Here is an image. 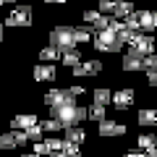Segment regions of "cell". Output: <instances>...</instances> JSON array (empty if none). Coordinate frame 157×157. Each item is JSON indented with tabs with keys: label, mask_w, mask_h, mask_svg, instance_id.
I'll return each instance as SVG.
<instances>
[{
	"label": "cell",
	"mask_w": 157,
	"mask_h": 157,
	"mask_svg": "<svg viewBox=\"0 0 157 157\" xmlns=\"http://www.w3.org/2000/svg\"><path fill=\"white\" fill-rule=\"evenodd\" d=\"M147 157H157V147H152V149H144Z\"/></svg>",
	"instance_id": "836d02e7"
},
{
	"label": "cell",
	"mask_w": 157,
	"mask_h": 157,
	"mask_svg": "<svg viewBox=\"0 0 157 157\" xmlns=\"http://www.w3.org/2000/svg\"><path fill=\"white\" fill-rule=\"evenodd\" d=\"M39 60H42V63H55V60H60V50L52 47V45L42 47V50H39Z\"/></svg>",
	"instance_id": "ac0fdd59"
},
{
	"label": "cell",
	"mask_w": 157,
	"mask_h": 157,
	"mask_svg": "<svg viewBox=\"0 0 157 157\" xmlns=\"http://www.w3.org/2000/svg\"><path fill=\"white\" fill-rule=\"evenodd\" d=\"M92 45L97 47V52H118L121 47H123V42H118V34H115V32L102 29V32H94Z\"/></svg>",
	"instance_id": "3957f363"
},
{
	"label": "cell",
	"mask_w": 157,
	"mask_h": 157,
	"mask_svg": "<svg viewBox=\"0 0 157 157\" xmlns=\"http://www.w3.org/2000/svg\"><path fill=\"white\" fill-rule=\"evenodd\" d=\"M63 131H66V141H71V144H78V147H81V144H84V139H86V131L84 128H81V126H68V128H63Z\"/></svg>",
	"instance_id": "9a60e30c"
},
{
	"label": "cell",
	"mask_w": 157,
	"mask_h": 157,
	"mask_svg": "<svg viewBox=\"0 0 157 157\" xmlns=\"http://www.w3.org/2000/svg\"><path fill=\"white\" fill-rule=\"evenodd\" d=\"M157 147V136L155 134H141L139 136V149H152Z\"/></svg>",
	"instance_id": "d4e9b609"
},
{
	"label": "cell",
	"mask_w": 157,
	"mask_h": 157,
	"mask_svg": "<svg viewBox=\"0 0 157 157\" xmlns=\"http://www.w3.org/2000/svg\"><path fill=\"white\" fill-rule=\"evenodd\" d=\"M73 76H94V73L102 71V63L100 60H86V63H76V66L71 68Z\"/></svg>",
	"instance_id": "8fae6325"
},
{
	"label": "cell",
	"mask_w": 157,
	"mask_h": 157,
	"mask_svg": "<svg viewBox=\"0 0 157 157\" xmlns=\"http://www.w3.org/2000/svg\"><path fill=\"white\" fill-rule=\"evenodd\" d=\"M60 60L66 63V66H76V63H81V52H78V47H73V50H66V52H60Z\"/></svg>",
	"instance_id": "44dd1931"
},
{
	"label": "cell",
	"mask_w": 157,
	"mask_h": 157,
	"mask_svg": "<svg viewBox=\"0 0 157 157\" xmlns=\"http://www.w3.org/2000/svg\"><path fill=\"white\" fill-rule=\"evenodd\" d=\"M128 45L134 47L136 52H144V55H152V52H155V39H152L149 34H141V32H134V34H131Z\"/></svg>",
	"instance_id": "5b68a950"
},
{
	"label": "cell",
	"mask_w": 157,
	"mask_h": 157,
	"mask_svg": "<svg viewBox=\"0 0 157 157\" xmlns=\"http://www.w3.org/2000/svg\"><path fill=\"white\" fill-rule=\"evenodd\" d=\"M0 42H3V24H0Z\"/></svg>",
	"instance_id": "74e56055"
},
{
	"label": "cell",
	"mask_w": 157,
	"mask_h": 157,
	"mask_svg": "<svg viewBox=\"0 0 157 157\" xmlns=\"http://www.w3.org/2000/svg\"><path fill=\"white\" fill-rule=\"evenodd\" d=\"M139 126H157V110H152V107L139 110Z\"/></svg>",
	"instance_id": "d6986e66"
},
{
	"label": "cell",
	"mask_w": 157,
	"mask_h": 157,
	"mask_svg": "<svg viewBox=\"0 0 157 157\" xmlns=\"http://www.w3.org/2000/svg\"><path fill=\"white\" fill-rule=\"evenodd\" d=\"M147 78L152 86H157V52L147 55Z\"/></svg>",
	"instance_id": "e0dca14e"
},
{
	"label": "cell",
	"mask_w": 157,
	"mask_h": 157,
	"mask_svg": "<svg viewBox=\"0 0 157 157\" xmlns=\"http://www.w3.org/2000/svg\"><path fill=\"white\" fill-rule=\"evenodd\" d=\"M84 21L92 26V32H102V29L110 26L113 18L107 13H100V11H84Z\"/></svg>",
	"instance_id": "52a82bcc"
},
{
	"label": "cell",
	"mask_w": 157,
	"mask_h": 157,
	"mask_svg": "<svg viewBox=\"0 0 157 157\" xmlns=\"http://www.w3.org/2000/svg\"><path fill=\"white\" fill-rule=\"evenodd\" d=\"M128 13H134V3H131V0H115L113 16H115V18H126Z\"/></svg>",
	"instance_id": "2e32d148"
},
{
	"label": "cell",
	"mask_w": 157,
	"mask_h": 157,
	"mask_svg": "<svg viewBox=\"0 0 157 157\" xmlns=\"http://www.w3.org/2000/svg\"><path fill=\"white\" fill-rule=\"evenodd\" d=\"M113 107L115 110H128L131 105H134V89H118L113 92Z\"/></svg>",
	"instance_id": "30bf717a"
},
{
	"label": "cell",
	"mask_w": 157,
	"mask_h": 157,
	"mask_svg": "<svg viewBox=\"0 0 157 157\" xmlns=\"http://www.w3.org/2000/svg\"><path fill=\"white\" fill-rule=\"evenodd\" d=\"M92 97H94V105H102V107H105V105H110L113 92L107 89V86H100V89H94V94H92Z\"/></svg>",
	"instance_id": "ffe728a7"
},
{
	"label": "cell",
	"mask_w": 157,
	"mask_h": 157,
	"mask_svg": "<svg viewBox=\"0 0 157 157\" xmlns=\"http://www.w3.org/2000/svg\"><path fill=\"white\" fill-rule=\"evenodd\" d=\"M34 123H39V121H37V115H29V113H21V115H13V121H11L13 131H26L29 126H34Z\"/></svg>",
	"instance_id": "5bb4252c"
},
{
	"label": "cell",
	"mask_w": 157,
	"mask_h": 157,
	"mask_svg": "<svg viewBox=\"0 0 157 157\" xmlns=\"http://www.w3.org/2000/svg\"><path fill=\"white\" fill-rule=\"evenodd\" d=\"M26 136H29V141H42V126H39V123L29 126V128H26Z\"/></svg>",
	"instance_id": "f1b7e54d"
},
{
	"label": "cell",
	"mask_w": 157,
	"mask_h": 157,
	"mask_svg": "<svg viewBox=\"0 0 157 157\" xmlns=\"http://www.w3.org/2000/svg\"><path fill=\"white\" fill-rule=\"evenodd\" d=\"M68 92H71L73 97H81V94H84V86H81V84H73V86H68Z\"/></svg>",
	"instance_id": "1f68e13d"
},
{
	"label": "cell",
	"mask_w": 157,
	"mask_h": 157,
	"mask_svg": "<svg viewBox=\"0 0 157 157\" xmlns=\"http://www.w3.org/2000/svg\"><path fill=\"white\" fill-rule=\"evenodd\" d=\"M97 134H100V136H121V134H126V126L118 123V121H107V118H102L100 123H97Z\"/></svg>",
	"instance_id": "9c48e42d"
},
{
	"label": "cell",
	"mask_w": 157,
	"mask_h": 157,
	"mask_svg": "<svg viewBox=\"0 0 157 157\" xmlns=\"http://www.w3.org/2000/svg\"><path fill=\"white\" fill-rule=\"evenodd\" d=\"M47 157H68V155H66V152H63V149H58V152H50V155H47Z\"/></svg>",
	"instance_id": "e575fe53"
},
{
	"label": "cell",
	"mask_w": 157,
	"mask_h": 157,
	"mask_svg": "<svg viewBox=\"0 0 157 157\" xmlns=\"http://www.w3.org/2000/svg\"><path fill=\"white\" fill-rule=\"evenodd\" d=\"M34 152H37V155H47V149H45L42 141H34Z\"/></svg>",
	"instance_id": "d6a6232c"
},
{
	"label": "cell",
	"mask_w": 157,
	"mask_h": 157,
	"mask_svg": "<svg viewBox=\"0 0 157 157\" xmlns=\"http://www.w3.org/2000/svg\"><path fill=\"white\" fill-rule=\"evenodd\" d=\"M32 73H34V81H52L55 78V66L52 63H37Z\"/></svg>",
	"instance_id": "7c38bea8"
},
{
	"label": "cell",
	"mask_w": 157,
	"mask_h": 157,
	"mask_svg": "<svg viewBox=\"0 0 157 157\" xmlns=\"http://www.w3.org/2000/svg\"><path fill=\"white\" fill-rule=\"evenodd\" d=\"M21 157H42V155H37V152H29V155H21Z\"/></svg>",
	"instance_id": "8d00e7d4"
},
{
	"label": "cell",
	"mask_w": 157,
	"mask_h": 157,
	"mask_svg": "<svg viewBox=\"0 0 157 157\" xmlns=\"http://www.w3.org/2000/svg\"><path fill=\"white\" fill-rule=\"evenodd\" d=\"M8 26H32V6L26 3H18L11 8V16L6 18Z\"/></svg>",
	"instance_id": "277c9868"
},
{
	"label": "cell",
	"mask_w": 157,
	"mask_h": 157,
	"mask_svg": "<svg viewBox=\"0 0 157 157\" xmlns=\"http://www.w3.org/2000/svg\"><path fill=\"white\" fill-rule=\"evenodd\" d=\"M42 131H47V134H58V131H63L66 126L60 123V121H55V118H47V121H42Z\"/></svg>",
	"instance_id": "7402d4cb"
},
{
	"label": "cell",
	"mask_w": 157,
	"mask_h": 157,
	"mask_svg": "<svg viewBox=\"0 0 157 157\" xmlns=\"http://www.w3.org/2000/svg\"><path fill=\"white\" fill-rule=\"evenodd\" d=\"M3 3H13V0H3Z\"/></svg>",
	"instance_id": "f35d334b"
},
{
	"label": "cell",
	"mask_w": 157,
	"mask_h": 157,
	"mask_svg": "<svg viewBox=\"0 0 157 157\" xmlns=\"http://www.w3.org/2000/svg\"><path fill=\"white\" fill-rule=\"evenodd\" d=\"M123 68L126 71H147V55L144 52H136L134 47H131L123 55Z\"/></svg>",
	"instance_id": "8992f818"
},
{
	"label": "cell",
	"mask_w": 157,
	"mask_h": 157,
	"mask_svg": "<svg viewBox=\"0 0 157 157\" xmlns=\"http://www.w3.org/2000/svg\"><path fill=\"white\" fill-rule=\"evenodd\" d=\"M0 6H3V0H0Z\"/></svg>",
	"instance_id": "60d3db41"
},
{
	"label": "cell",
	"mask_w": 157,
	"mask_h": 157,
	"mask_svg": "<svg viewBox=\"0 0 157 157\" xmlns=\"http://www.w3.org/2000/svg\"><path fill=\"white\" fill-rule=\"evenodd\" d=\"M73 37H76V45L78 42H89L92 39V26H73Z\"/></svg>",
	"instance_id": "603a6c76"
},
{
	"label": "cell",
	"mask_w": 157,
	"mask_h": 157,
	"mask_svg": "<svg viewBox=\"0 0 157 157\" xmlns=\"http://www.w3.org/2000/svg\"><path fill=\"white\" fill-rule=\"evenodd\" d=\"M47 3H52V6H63L66 0H47Z\"/></svg>",
	"instance_id": "d590c367"
},
{
	"label": "cell",
	"mask_w": 157,
	"mask_h": 157,
	"mask_svg": "<svg viewBox=\"0 0 157 157\" xmlns=\"http://www.w3.org/2000/svg\"><path fill=\"white\" fill-rule=\"evenodd\" d=\"M50 113H52V118L55 121H60L63 126H76V123H81L86 118V107H81V105H76V100L73 102H68V105H58V107H50Z\"/></svg>",
	"instance_id": "6da1fadb"
},
{
	"label": "cell",
	"mask_w": 157,
	"mask_h": 157,
	"mask_svg": "<svg viewBox=\"0 0 157 157\" xmlns=\"http://www.w3.org/2000/svg\"><path fill=\"white\" fill-rule=\"evenodd\" d=\"M42 144H45L47 155H50V152H58V149H63V144H66V141H63V139H55V136H52V139H45Z\"/></svg>",
	"instance_id": "4316f807"
},
{
	"label": "cell",
	"mask_w": 157,
	"mask_h": 157,
	"mask_svg": "<svg viewBox=\"0 0 157 157\" xmlns=\"http://www.w3.org/2000/svg\"><path fill=\"white\" fill-rule=\"evenodd\" d=\"M76 97L71 94L68 89H50L45 94V105L47 107H58V105H68V102H73Z\"/></svg>",
	"instance_id": "ba28073f"
},
{
	"label": "cell",
	"mask_w": 157,
	"mask_h": 157,
	"mask_svg": "<svg viewBox=\"0 0 157 157\" xmlns=\"http://www.w3.org/2000/svg\"><path fill=\"white\" fill-rule=\"evenodd\" d=\"M66 141V139H63ZM63 152H66L68 157H81V149H78V144H71V141H66L63 144Z\"/></svg>",
	"instance_id": "f546056e"
},
{
	"label": "cell",
	"mask_w": 157,
	"mask_h": 157,
	"mask_svg": "<svg viewBox=\"0 0 157 157\" xmlns=\"http://www.w3.org/2000/svg\"><path fill=\"white\" fill-rule=\"evenodd\" d=\"M97 6H100V13H113V8H115V0H100Z\"/></svg>",
	"instance_id": "4dcf8cb0"
},
{
	"label": "cell",
	"mask_w": 157,
	"mask_h": 157,
	"mask_svg": "<svg viewBox=\"0 0 157 157\" xmlns=\"http://www.w3.org/2000/svg\"><path fill=\"white\" fill-rule=\"evenodd\" d=\"M139 29L141 32H152L157 29V11H139Z\"/></svg>",
	"instance_id": "4fadbf2b"
},
{
	"label": "cell",
	"mask_w": 157,
	"mask_h": 157,
	"mask_svg": "<svg viewBox=\"0 0 157 157\" xmlns=\"http://www.w3.org/2000/svg\"><path fill=\"white\" fill-rule=\"evenodd\" d=\"M16 147H18V141H16V134L13 131L0 136V149H16Z\"/></svg>",
	"instance_id": "cb8c5ba5"
},
{
	"label": "cell",
	"mask_w": 157,
	"mask_h": 157,
	"mask_svg": "<svg viewBox=\"0 0 157 157\" xmlns=\"http://www.w3.org/2000/svg\"><path fill=\"white\" fill-rule=\"evenodd\" d=\"M86 118H92V121H97V123H100L102 118H105V107H102V105H92L89 110H86Z\"/></svg>",
	"instance_id": "484cf974"
},
{
	"label": "cell",
	"mask_w": 157,
	"mask_h": 157,
	"mask_svg": "<svg viewBox=\"0 0 157 157\" xmlns=\"http://www.w3.org/2000/svg\"><path fill=\"white\" fill-rule=\"evenodd\" d=\"M123 24H126V29H128V32H141V29H139V16H136V11L128 13Z\"/></svg>",
	"instance_id": "83f0119b"
},
{
	"label": "cell",
	"mask_w": 157,
	"mask_h": 157,
	"mask_svg": "<svg viewBox=\"0 0 157 157\" xmlns=\"http://www.w3.org/2000/svg\"><path fill=\"white\" fill-rule=\"evenodd\" d=\"M139 157H147V155H139Z\"/></svg>",
	"instance_id": "ab89813d"
},
{
	"label": "cell",
	"mask_w": 157,
	"mask_h": 157,
	"mask_svg": "<svg viewBox=\"0 0 157 157\" xmlns=\"http://www.w3.org/2000/svg\"><path fill=\"white\" fill-rule=\"evenodd\" d=\"M50 45L58 47L60 52L78 47V45H76V37H73V26H55V29L50 32Z\"/></svg>",
	"instance_id": "7a4b0ae2"
}]
</instances>
